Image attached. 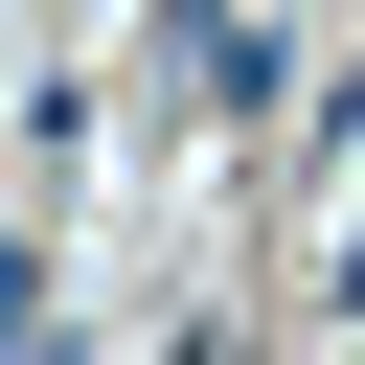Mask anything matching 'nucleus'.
Here are the masks:
<instances>
[{
    "instance_id": "nucleus-1",
    "label": "nucleus",
    "mask_w": 365,
    "mask_h": 365,
    "mask_svg": "<svg viewBox=\"0 0 365 365\" xmlns=\"http://www.w3.org/2000/svg\"><path fill=\"white\" fill-rule=\"evenodd\" d=\"M182 91H274V23L251 0H182Z\"/></svg>"
},
{
    "instance_id": "nucleus-2",
    "label": "nucleus",
    "mask_w": 365,
    "mask_h": 365,
    "mask_svg": "<svg viewBox=\"0 0 365 365\" xmlns=\"http://www.w3.org/2000/svg\"><path fill=\"white\" fill-rule=\"evenodd\" d=\"M319 160H342V182H365V68H342V114H319Z\"/></svg>"
}]
</instances>
